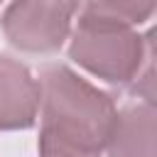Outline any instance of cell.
<instances>
[{
	"label": "cell",
	"instance_id": "cell-1",
	"mask_svg": "<svg viewBox=\"0 0 157 157\" xmlns=\"http://www.w3.org/2000/svg\"><path fill=\"white\" fill-rule=\"evenodd\" d=\"M39 150L101 157L115 118V103L108 93L69 66L52 64L39 74Z\"/></svg>",
	"mask_w": 157,
	"mask_h": 157
},
{
	"label": "cell",
	"instance_id": "cell-2",
	"mask_svg": "<svg viewBox=\"0 0 157 157\" xmlns=\"http://www.w3.org/2000/svg\"><path fill=\"white\" fill-rule=\"evenodd\" d=\"M69 56L110 86H128L152 59V37L135 27L81 12L69 44Z\"/></svg>",
	"mask_w": 157,
	"mask_h": 157
},
{
	"label": "cell",
	"instance_id": "cell-3",
	"mask_svg": "<svg viewBox=\"0 0 157 157\" xmlns=\"http://www.w3.org/2000/svg\"><path fill=\"white\" fill-rule=\"evenodd\" d=\"M78 0H12L0 17L5 39L27 54H54L71 34Z\"/></svg>",
	"mask_w": 157,
	"mask_h": 157
},
{
	"label": "cell",
	"instance_id": "cell-4",
	"mask_svg": "<svg viewBox=\"0 0 157 157\" xmlns=\"http://www.w3.org/2000/svg\"><path fill=\"white\" fill-rule=\"evenodd\" d=\"M39 113V81L32 71L0 54V130H27Z\"/></svg>",
	"mask_w": 157,
	"mask_h": 157
},
{
	"label": "cell",
	"instance_id": "cell-5",
	"mask_svg": "<svg viewBox=\"0 0 157 157\" xmlns=\"http://www.w3.org/2000/svg\"><path fill=\"white\" fill-rule=\"evenodd\" d=\"M155 140V103L140 101L115 110L103 150L108 157H157Z\"/></svg>",
	"mask_w": 157,
	"mask_h": 157
},
{
	"label": "cell",
	"instance_id": "cell-6",
	"mask_svg": "<svg viewBox=\"0 0 157 157\" xmlns=\"http://www.w3.org/2000/svg\"><path fill=\"white\" fill-rule=\"evenodd\" d=\"M155 2L157 0H86L83 12L103 20H113L128 27H137L152 17Z\"/></svg>",
	"mask_w": 157,
	"mask_h": 157
},
{
	"label": "cell",
	"instance_id": "cell-7",
	"mask_svg": "<svg viewBox=\"0 0 157 157\" xmlns=\"http://www.w3.org/2000/svg\"><path fill=\"white\" fill-rule=\"evenodd\" d=\"M39 157H91V155H78V152H66V150H39Z\"/></svg>",
	"mask_w": 157,
	"mask_h": 157
},
{
	"label": "cell",
	"instance_id": "cell-8",
	"mask_svg": "<svg viewBox=\"0 0 157 157\" xmlns=\"http://www.w3.org/2000/svg\"><path fill=\"white\" fill-rule=\"evenodd\" d=\"M2 2H5V0H0V5H2Z\"/></svg>",
	"mask_w": 157,
	"mask_h": 157
}]
</instances>
